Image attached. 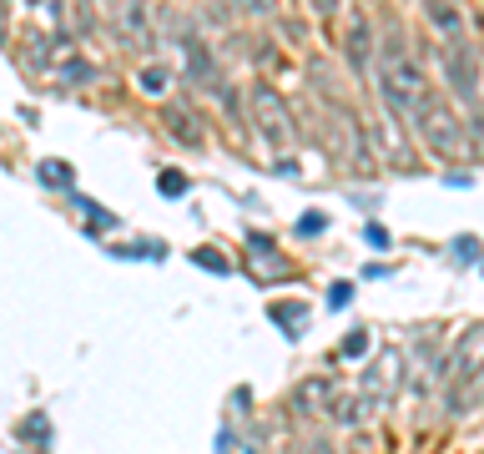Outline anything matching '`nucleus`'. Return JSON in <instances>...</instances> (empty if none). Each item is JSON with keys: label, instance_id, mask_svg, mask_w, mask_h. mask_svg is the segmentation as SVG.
Segmentation results:
<instances>
[{"label": "nucleus", "instance_id": "f257e3e1", "mask_svg": "<svg viewBox=\"0 0 484 454\" xmlns=\"http://www.w3.org/2000/svg\"><path fill=\"white\" fill-rule=\"evenodd\" d=\"M378 87H384V101H388V111H394L398 121H414L424 111V101L434 97L429 81H424V71L409 61V56H398V51L384 56V66H378Z\"/></svg>", "mask_w": 484, "mask_h": 454}, {"label": "nucleus", "instance_id": "f03ea898", "mask_svg": "<svg viewBox=\"0 0 484 454\" xmlns=\"http://www.w3.org/2000/svg\"><path fill=\"white\" fill-rule=\"evenodd\" d=\"M414 127H419L424 147H429L434 157H444V162H464V157H469V131H464V121L454 117L439 97L424 101V111L414 117Z\"/></svg>", "mask_w": 484, "mask_h": 454}, {"label": "nucleus", "instance_id": "7ed1b4c3", "mask_svg": "<svg viewBox=\"0 0 484 454\" xmlns=\"http://www.w3.org/2000/svg\"><path fill=\"white\" fill-rule=\"evenodd\" d=\"M323 121H328V141H334L338 157H344L348 167H364V172H368V167H374V157H368V131L358 127L354 111H348L344 101H334Z\"/></svg>", "mask_w": 484, "mask_h": 454}, {"label": "nucleus", "instance_id": "20e7f679", "mask_svg": "<svg viewBox=\"0 0 484 454\" xmlns=\"http://www.w3.org/2000/svg\"><path fill=\"white\" fill-rule=\"evenodd\" d=\"M444 81L464 107H479V56H474V46H464V36L444 46Z\"/></svg>", "mask_w": 484, "mask_h": 454}, {"label": "nucleus", "instance_id": "39448f33", "mask_svg": "<svg viewBox=\"0 0 484 454\" xmlns=\"http://www.w3.org/2000/svg\"><path fill=\"white\" fill-rule=\"evenodd\" d=\"M252 121H258V131H263V141L268 147H278V151H288L293 147V117H288V107H283V97L273 87H252Z\"/></svg>", "mask_w": 484, "mask_h": 454}, {"label": "nucleus", "instance_id": "423d86ee", "mask_svg": "<svg viewBox=\"0 0 484 454\" xmlns=\"http://www.w3.org/2000/svg\"><path fill=\"white\" fill-rule=\"evenodd\" d=\"M404 374H409V358L398 354V348H388V354H378L364 368V394L374 404H388L394 394H404Z\"/></svg>", "mask_w": 484, "mask_h": 454}, {"label": "nucleus", "instance_id": "0eeeda50", "mask_svg": "<svg viewBox=\"0 0 484 454\" xmlns=\"http://www.w3.org/2000/svg\"><path fill=\"white\" fill-rule=\"evenodd\" d=\"M117 41L127 51H151V0H121L117 11Z\"/></svg>", "mask_w": 484, "mask_h": 454}, {"label": "nucleus", "instance_id": "6e6552de", "mask_svg": "<svg viewBox=\"0 0 484 454\" xmlns=\"http://www.w3.org/2000/svg\"><path fill=\"white\" fill-rule=\"evenodd\" d=\"M161 127H167L172 141H182V147H192V151L207 147V127L187 101H167V107H161Z\"/></svg>", "mask_w": 484, "mask_h": 454}, {"label": "nucleus", "instance_id": "1a4fd4ad", "mask_svg": "<svg viewBox=\"0 0 484 454\" xmlns=\"http://www.w3.org/2000/svg\"><path fill=\"white\" fill-rule=\"evenodd\" d=\"M414 364V394H434L439 389V378L449 374V358L439 348H419V354H404Z\"/></svg>", "mask_w": 484, "mask_h": 454}, {"label": "nucleus", "instance_id": "9d476101", "mask_svg": "<svg viewBox=\"0 0 484 454\" xmlns=\"http://www.w3.org/2000/svg\"><path fill=\"white\" fill-rule=\"evenodd\" d=\"M479 364H484V324H474L469 334H464L459 344H454V354H449V374H454V378H469Z\"/></svg>", "mask_w": 484, "mask_h": 454}, {"label": "nucleus", "instance_id": "9b49d317", "mask_svg": "<svg viewBox=\"0 0 484 454\" xmlns=\"http://www.w3.org/2000/svg\"><path fill=\"white\" fill-rule=\"evenodd\" d=\"M328 414H334L338 424H364L368 414H374V399H368L364 389H348V394H334V404H328Z\"/></svg>", "mask_w": 484, "mask_h": 454}, {"label": "nucleus", "instance_id": "f8f14e48", "mask_svg": "<svg viewBox=\"0 0 484 454\" xmlns=\"http://www.w3.org/2000/svg\"><path fill=\"white\" fill-rule=\"evenodd\" d=\"M182 46H187V76H192L197 87H222V81H217V66H212V56L202 51V46H197V36H182Z\"/></svg>", "mask_w": 484, "mask_h": 454}, {"label": "nucleus", "instance_id": "ddd939ff", "mask_svg": "<svg viewBox=\"0 0 484 454\" xmlns=\"http://www.w3.org/2000/svg\"><path fill=\"white\" fill-rule=\"evenodd\" d=\"M348 66H354L358 76L374 66V31H368V21H358L354 31H348Z\"/></svg>", "mask_w": 484, "mask_h": 454}, {"label": "nucleus", "instance_id": "4468645a", "mask_svg": "<svg viewBox=\"0 0 484 454\" xmlns=\"http://www.w3.org/2000/svg\"><path fill=\"white\" fill-rule=\"evenodd\" d=\"M424 11H429L434 31H439L444 41H454V36H464V21H459V11H454L449 0H424Z\"/></svg>", "mask_w": 484, "mask_h": 454}, {"label": "nucleus", "instance_id": "2eb2a0df", "mask_svg": "<svg viewBox=\"0 0 484 454\" xmlns=\"http://www.w3.org/2000/svg\"><path fill=\"white\" fill-rule=\"evenodd\" d=\"M328 404H334V389L313 378V384H303V389H298V399H293V409H298V414H318V409H328Z\"/></svg>", "mask_w": 484, "mask_h": 454}, {"label": "nucleus", "instance_id": "dca6fc26", "mask_svg": "<svg viewBox=\"0 0 484 454\" xmlns=\"http://www.w3.org/2000/svg\"><path fill=\"white\" fill-rule=\"evenodd\" d=\"M41 182L56 187V192H71V187H76V172H71L66 162H41Z\"/></svg>", "mask_w": 484, "mask_h": 454}, {"label": "nucleus", "instance_id": "f3484780", "mask_svg": "<svg viewBox=\"0 0 484 454\" xmlns=\"http://www.w3.org/2000/svg\"><path fill=\"white\" fill-rule=\"evenodd\" d=\"M91 76H97V71H91L87 61H66V66H61V81H66V87H76V81H81V87H87Z\"/></svg>", "mask_w": 484, "mask_h": 454}, {"label": "nucleus", "instance_id": "a211bd4d", "mask_svg": "<svg viewBox=\"0 0 484 454\" xmlns=\"http://www.w3.org/2000/svg\"><path fill=\"white\" fill-rule=\"evenodd\" d=\"M21 439L26 444H46V439H51V424H46V419H26L21 424Z\"/></svg>", "mask_w": 484, "mask_h": 454}, {"label": "nucleus", "instance_id": "6ab92c4d", "mask_svg": "<svg viewBox=\"0 0 484 454\" xmlns=\"http://www.w3.org/2000/svg\"><path fill=\"white\" fill-rule=\"evenodd\" d=\"M157 182H161V197H182V192H187V177H182V172H172V167H167V172H161Z\"/></svg>", "mask_w": 484, "mask_h": 454}, {"label": "nucleus", "instance_id": "aec40b11", "mask_svg": "<svg viewBox=\"0 0 484 454\" xmlns=\"http://www.w3.org/2000/svg\"><path fill=\"white\" fill-rule=\"evenodd\" d=\"M192 263H197V268H212V273H227V258H222V253H212V248H197Z\"/></svg>", "mask_w": 484, "mask_h": 454}, {"label": "nucleus", "instance_id": "412c9836", "mask_svg": "<svg viewBox=\"0 0 484 454\" xmlns=\"http://www.w3.org/2000/svg\"><path fill=\"white\" fill-rule=\"evenodd\" d=\"M167 87V66H147L141 71V91H161Z\"/></svg>", "mask_w": 484, "mask_h": 454}, {"label": "nucleus", "instance_id": "4be33fe9", "mask_svg": "<svg viewBox=\"0 0 484 454\" xmlns=\"http://www.w3.org/2000/svg\"><path fill=\"white\" fill-rule=\"evenodd\" d=\"M298 314H303L298 303H293V308H278V324H288V334H293V338L303 334V318H298Z\"/></svg>", "mask_w": 484, "mask_h": 454}, {"label": "nucleus", "instance_id": "5701e85b", "mask_svg": "<svg viewBox=\"0 0 484 454\" xmlns=\"http://www.w3.org/2000/svg\"><path fill=\"white\" fill-rule=\"evenodd\" d=\"M237 5H242L248 15H273L278 11V0H237Z\"/></svg>", "mask_w": 484, "mask_h": 454}, {"label": "nucleus", "instance_id": "b1692460", "mask_svg": "<svg viewBox=\"0 0 484 454\" xmlns=\"http://www.w3.org/2000/svg\"><path fill=\"white\" fill-rule=\"evenodd\" d=\"M323 227H328V222H323L318 212H308V217H303V222H298V232H303V238H318Z\"/></svg>", "mask_w": 484, "mask_h": 454}, {"label": "nucleus", "instance_id": "393cba45", "mask_svg": "<svg viewBox=\"0 0 484 454\" xmlns=\"http://www.w3.org/2000/svg\"><path fill=\"white\" fill-rule=\"evenodd\" d=\"M364 348H368L364 334H348V338H344V354H348V358H364Z\"/></svg>", "mask_w": 484, "mask_h": 454}, {"label": "nucleus", "instance_id": "a878e982", "mask_svg": "<svg viewBox=\"0 0 484 454\" xmlns=\"http://www.w3.org/2000/svg\"><path fill=\"white\" fill-rule=\"evenodd\" d=\"M313 11L323 15V21H334V11H338V0H313Z\"/></svg>", "mask_w": 484, "mask_h": 454}, {"label": "nucleus", "instance_id": "bb28decb", "mask_svg": "<svg viewBox=\"0 0 484 454\" xmlns=\"http://www.w3.org/2000/svg\"><path fill=\"white\" fill-rule=\"evenodd\" d=\"M348 293H354V288H348V283H338V288L328 293V303H334V308H344V303H348Z\"/></svg>", "mask_w": 484, "mask_h": 454}, {"label": "nucleus", "instance_id": "cd10ccee", "mask_svg": "<svg viewBox=\"0 0 484 454\" xmlns=\"http://www.w3.org/2000/svg\"><path fill=\"white\" fill-rule=\"evenodd\" d=\"M368 242H374V248H388V232L374 222V227H368Z\"/></svg>", "mask_w": 484, "mask_h": 454}, {"label": "nucleus", "instance_id": "c85d7f7f", "mask_svg": "<svg viewBox=\"0 0 484 454\" xmlns=\"http://www.w3.org/2000/svg\"><path fill=\"white\" fill-rule=\"evenodd\" d=\"M454 253H459V258H474L479 248H474V238H459V242H454Z\"/></svg>", "mask_w": 484, "mask_h": 454}]
</instances>
